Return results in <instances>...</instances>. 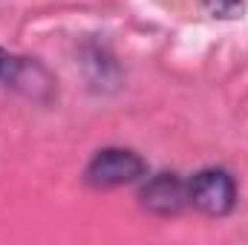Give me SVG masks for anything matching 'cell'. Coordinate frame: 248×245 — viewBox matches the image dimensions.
<instances>
[{
    "label": "cell",
    "mask_w": 248,
    "mask_h": 245,
    "mask_svg": "<svg viewBox=\"0 0 248 245\" xmlns=\"http://www.w3.org/2000/svg\"><path fill=\"white\" fill-rule=\"evenodd\" d=\"M20 69H23V61H17V58H12L9 52L0 49V81L15 84L20 78Z\"/></svg>",
    "instance_id": "obj_5"
},
{
    "label": "cell",
    "mask_w": 248,
    "mask_h": 245,
    "mask_svg": "<svg viewBox=\"0 0 248 245\" xmlns=\"http://www.w3.org/2000/svg\"><path fill=\"white\" fill-rule=\"evenodd\" d=\"M187 202L205 216H225L237 205V182L231 173L208 168L187 182Z\"/></svg>",
    "instance_id": "obj_1"
},
{
    "label": "cell",
    "mask_w": 248,
    "mask_h": 245,
    "mask_svg": "<svg viewBox=\"0 0 248 245\" xmlns=\"http://www.w3.org/2000/svg\"><path fill=\"white\" fill-rule=\"evenodd\" d=\"M144 176V162L139 153L124 147H107L93 156L87 165V182L93 187H122Z\"/></svg>",
    "instance_id": "obj_2"
},
{
    "label": "cell",
    "mask_w": 248,
    "mask_h": 245,
    "mask_svg": "<svg viewBox=\"0 0 248 245\" xmlns=\"http://www.w3.org/2000/svg\"><path fill=\"white\" fill-rule=\"evenodd\" d=\"M205 9L214 15V17H225V20H234L243 15V0H202Z\"/></svg>",
    "instance_id": "obj_4"
},
{
    "label": "cell",
    "mask_w": 248,
    "mask_h": 245,
    "mask_svg": "<svg viewBox=\"0 0 248 245\" xmlns=\"http://www.w3.org/2000/svg\"><path fill=\"white\" fill-rule=\"evenodd\" d=\"M141 205L156 216H173L187 205V184L176 173H159L141 187Z\"/></svg>",
    "instance_id": "obj_3"
}]
</instances>
